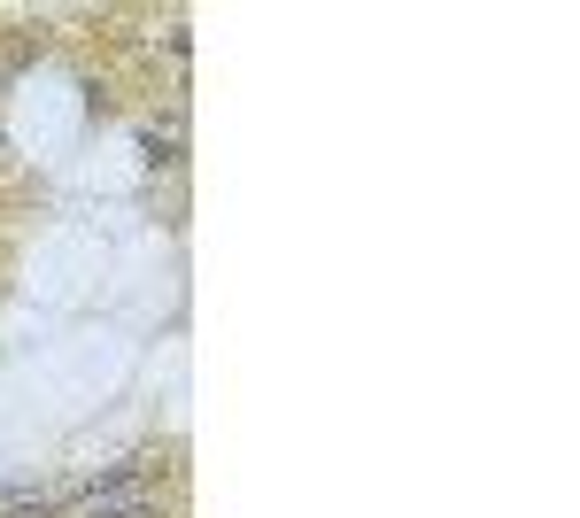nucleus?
Wrapping results in <instances>:
<instances>
[{
  "mask_svg": "<svg viewBox=\"0 0 580 518\" xmlns=\"http://www.w3.org/2000/svg\"><path fill=\"white\" fill-rule=\"evenodd\" d=\"M0 518H62L47 488H0Z\"/></svg>",
  "mask_w": 580,
  "mask_h": 518,
  "instance_id": "nucleus-1",
  "label": "nucleus"
},
{
  "mask_svg": "<svg viewBox=\"0 0 580 518\" xmlns=\"http://www.w3.org/2000/svg\"><path fill=\"white\" fill-rule=\"evenodd\" d=\"M70 518H163V503L155 495H140V503H78Z\"/></svg>",
  "mask_w": 580,
  "mask_h": 518,
  "instance_id": "nucleus-2",
  "label": "nucleus"
},
{
  "mask_svg": "<svg viewBox=\"0 0 580 518\" xmlns=\"http://www.w3.org/2000/svg\"><path fill=\"white\" fill-rule=\"evenodd\" d=\"M140 155L147 163H178V132H140Z\"/></svg>",
  "mask_w": 580,
  "mask_h": 518,
  "instance_id": "nucleus-3",
  "label": "nucleus"
}]
</instances>
